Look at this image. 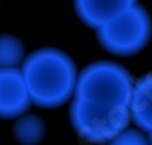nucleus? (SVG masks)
Returning a JSON list of instances; mask_svg holds the SVG:
<instances>
[{
	"instance_id": "2",
	"label": "nucleus",
	"mask_w": 152,
	"mask_h": 145,
	"mask_svg": "<svg viewBox=\"0 0 152 145\" xmlns=\"http://www.w3.org/2000/svg\"><path fill=\"white\" fill-rule=\"evenodd\" d=\"M134 81L123 66L114 61H94L78 73L73 98L128 107Z\"/></svg>"
},
{
	"instance_id": "1",
	"label": "nucleus",
	"mask_w": 152,
	"mask_h": 145,
	"mask_svg": "<svg viewBox=\"0 0 152 145\" xmlns=\"http://www.w3.org/2000/svg\"><path fill=\"white\" fill-rule=\"evenodd\" d=\"M21 73L32 104L56 109L75 95L78 69L64 50L43 47L34 50L21 63Z\"/></svg>"
},
{
	"instance_id": "8",
	"label": "nucleus",
	"mask_w": 152,
	"mask_h": 145,
	"mask_svg": "<svg viewBox=\"0 0 152 145\" xmlns=\"http://www.w3.org/2000/svg\"><path fill=\"white\" fill-rule=\"evenodd\" d=\"M46 135L44 121L37 115L23 113L17 116L14 124V138L23 145H35L41 142Z\"/></svg>"
},
{
	"instance_id": "11",
	"label": "nucleus",
	"mask_w": 152,
	"mask_h": 145,
	"mask_svg": "<svg viewBox=\"0 0 152 145\" xmlns=\"http://www.w3.org/2000/svg\"><path fill=\"white\" fill-rule=\"evenodd\" d=\"M149 136H151V142H152V131H151V133H149Z\"/></svg>"
},
{
	"instance_id": "7",
	"label": "nucleus",
	"mask_w": 152,
	"mask_h": 145,
	"mask_svg": "<svg viewBox=\"0 0 152 145\" xmlns=\"http://www.w3.org/2000/svg\"><path fill=\"white\" fill-rule=\"evenodd\" d=\"M131 121L138 130L152 131V72L143 75L134 83L128 104Z\"/></svg>"
},
{
	"instance_id": "6",
	"label": "nucleus",
	"mask_w": 152,
	"mask_h": 145,
	"mask_svg": "<svg viewBox=\"0 0 152 145\" xmlns=\"http://www.w3.org/2000/svg\"><path fill=\"white\" fill-rule=\"evenodd\" d=\"M135 3L137 0H75V11L84 24L97 29Z\"/></svg>"
},
{
	"instance_id": "5",
	"label": "nucleus",
	"mask_w": 152,
	"mask_h": 145,
	"mask_svg": "<svg viewBox=\"0 0 152 145\" xmlns=\"http://www.w3.org/2000/svg\"><path fill=\"white\" fill-rule=\"evenodd\" d=\"M31 96L21 69L0 67V118L14 119L31 107Z\"/></svg>"
},
{
	"instance_id": "4",
	"label": "nucleus",
	"mask_w": 152,
	"mask_h": 145,
	"mask_svg": "<svg viewBox=\"0 0 152 145\" xmlns=\"http://www.w3.org/2000/svg\"><path fill=\"white\" fill-rule=\"evenodd\" d=\"M151 32V17L143 6L137 3L96 29L100 46L117 57L138 54L149 43Z\"/></svg>"
},
{
	"instance_id": "9",
	"label": "nucleus",
	"mask_w": 152,
	"mask_h": 145,
	"mask_svg": "<svg viewBox=\"0 0 152 145\" xmlns=\"http://www.w3.org/2000/svg\"><path fill=\"white\" fill-rule=\"evenodd\" d=\"M24 60V44L15 35L0 34V67H17Z\"/></svg>"
},
{
	"instance_id": "3",
	"label": "nucleus",
	"mask_w": 152,
	"mask_h": 145,
	"mask_svg": "<svg viewBox=\"0 0 152 145\" xmlns=\"http://www.w3.org/2000/svg\"><path fill=\"white\" fill-rule=\"evenodd\" d=\"M69 116L76 135L87 142L94 144L111 142L131 121L128 107L79 98H73Z\"/></svg>"
},
{
	"instance_id": "10",
	"label": "nucleus",
	"mask_w": 152,
	"mask_h": 145,
	"mask_svg": "<svg viewBox=\"0 0 152 145\" xmlns=\"http://www.w3.org/2000/svg\"><path fill=\"white\" fill-rule=\"evenodd\" d=\"M148 139L145 138L143 133H140L138 130H131V128H123L120 133L114 138L110 144H116V145H142V144H146Z\"/></svg>"
}]
</instances>
